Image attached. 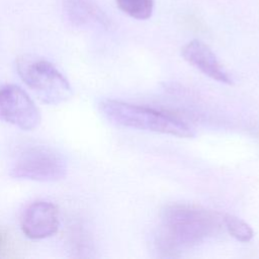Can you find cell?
<instances>
[{"label":"cell","mask_w":259,"mask_h":259,"mask_svg":"<svg viewBox=\"0 0 259 259\" xmlns=\"http://www.w3.org/2000/svg\"><path fill=\"white\" fill-rule=\"evenodd\" d=\"M157 238L159 250L166 256L202 243L221 227L218 213L191 204H171L162 212Z\"/></svg>","instance_id":"obj_1"},{"label":"cell","mask_w":259,"mask_h":259,"mask_svg":"<svg viewBox=\"0 0 259 259\" xmlns=\"http://www.w3.org/2000/svg\"><path fill=\"white\" fill-rule=\"evenodd\" d=\"M67 173L65 158L47 146H30L22 150L10 168L15 179L52 182L63 179Z\"/></svg>","instance_id":"obj_4"},{"label":"cell","mask_w":259,"mask_h":259,"mask_svg":"<svg viewBox=\"0 0 259 259\" xmlns=\"http://www.w3.org/2000/svg\"><path fill=\"white\" fill-rule=\"evenodd\" d=\"M64 4L69 17L76 23L98 22L102 25L107 24L106 15L92 0H65Z\"/></svg>","instance_id":"obj_8"},{"label":"cell","mask_w":259,"mask_h":259,"mask_svg":"<svg viewBox=\"0 0 259 259\" xmlns=\"http://www.w3.org/2000/svg\"><path fill=\"white\" fill-rule=\"evenodd\" d=\"M99 109L110 122L116 125L180 138H191L194 135L192 127L177 115L152 107L105 99L99 103Z\"/></svg>","instance_id":"obj_2"},{"label":"cell","mask_w":259,"mask_h":259,"mask_svg":"<svg viewBox=\"0 0 259 259\" xmlns=\"http://www.w3.org/2000/svg\"><path fill=\"white\" fill-rule=\"evenodd\" d=\"M222 219V222L230 235L237 240L241 242H249L253 238L254 232L252 228L242 219L233 214H225Z\"/></svg>","instance_id":"obj_10"},{"label":"cell","mask_w":259,"mask_h":259,"mask_svg":"<svg viewBox=\"0 0 259 259\" xmlns=\"http://www.w3.org/2000/svg\"><path fill=\"white\" fill-rule=\"evenodd\" d=\"M117 7L128 16L145 20L152 16L154 0H115Z\"/></svg>","instance_id":"obj_9"},{"label":"cell","mask_w":259,"mask_h":259,"mask_svg":"<svg viewBox=\"0 0 259 259\" xmlns=\"http://www.w3.org/2000/svg\"><path fill=\"white\" fill-rule=\"evenodd\" d=\"M60 226L58 207L50 201L37 200L30 203L20 220L22 233L31 240L49 238L58 232Z\"/></svg>","instance_id":"obj_6"},{"label":"cell","mask_w":259,"mask_h":259,"mask_svg":"<svg viewBox=\"0 0 259 259\" xmlns=\"http://www.w3.org/2000/svg\"><path fill=\"white\" fill-rule=\"evenodd\" d=\"M4 242H5L4 234H3L2 232H0V250H1V248H2V246H3V244H4Z\"/></svg>","instance_id":"obj_11"},{"label":"cell","mask_w":259,"mask_h":259,"mask_svg":"<svg viewBox=\"0 0 259 259\" xmlns=\"http://www.w3.org/2000/svg\"><path fill=\"white\" fill-rule=\"evenodd\" d=\"M0 120L22 131H33L40 123V113L21 87L7 84L0 87Z\"/></svg>","instance_id":"obj_5"},{"label":"cell","mask_w":259,"mask_h":259,"mask_svg":"<svg viewBox=\"0 0 259 259\" xmlns=\"http://www.w3.org/2000/svg\"><path fill=\"white\" fill-rule=\"evenodd\" d=\"M21 80L45 102L57 105L69 100L72 88L68 79L49 61L21 57L16 62Z\"/></svg>","instance_id":"obj_3"},{"label":"cell","mask_w":259,"mask_h":259,"mask_svg":"<svg viewBox=\"0 0 259 259\" xmlns=\"http://www.w3.org/2000/svg\"><path fill=\"white\" fill-rule=\"evenodd\" d=\"M182 57L209 78L222 83L232 84L233 79L219 62L211 49L198 39H192L181 49Z\"/></svg>","instance_id":"obj_7"}]
</instances>
